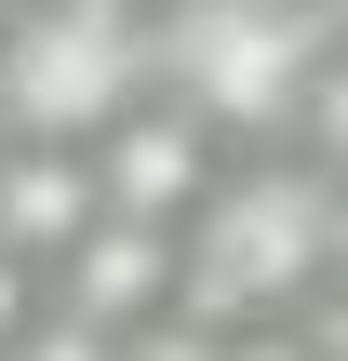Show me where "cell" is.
I'll list each match as a JSON object with an SVG mask.
<instances>
[{
  "mask_svg": "<svg viewBox=\"0 0 348 361\" xmlns=\"http://www.w3.org/2000/svg\"><path fill=\"white\" fill-rule=\"evenodd\" d=\"M94 214H107V201H94V161H80V147H13V134H0V255H13L27 281H54Z\"/></svg>",
  "mask_w": 348,
  "mask_h": 361,
  "instance_id": "obj_5",
  "label": "cell"
},
{
  "mask_svg": "<svg viewBox=\"0 0 348 361\" xmlns=\"http://www.w3.org/2000/svg\"><path fill=\"white\" fill-rule=\"evenodd\" d=\"M322 27H335V40H348V0H322Z\"/></svg>",
  "mask_w": 348,
  "mask_h": 361,
  "instance_id": "obj_7",
  "label": "cell"
},
{
  "mask_svg": "<svg viewBox=\"0 0 348 361\" xmlns=\"http://www.w3.org/2000/svg\"><path fill=\"white\" fill-rule=\"evenodd\" d=\"M335 281H348L335 174H308L295 147H241L174 228V308L215 335H295Z\"/></svg>",
  "mask_w": 348,
  "mask_h": 361,
  "instance_id": "obj_1",
  "label": "cell"
},
{
  "mask_svg": "<svg viewBox=\"0 0 348 361\" xmlns=\"http://www.w3.org/2000/svg\"><path fill=\"white\" fill-rule=\"evenodd\" d=\"M0 27H13V0H0Z\"/></svg>",
  "mask_w": 348,
  "mask_h": 361,
  "instance_id": "obj_9",
  "label": "cell"
},
{
  "mask_svg": "<svg viewBox=\"0 0 348 361\" xmlns=\"http://www.w3.org/2000/svg\"><path fill=\"white\" fill-rule=\"evenodd\" d=\"M335 241H348V188H335Z\"/></svg>",
  "mask_w": 348,
  "mask_h": 361,
  "instance_id": "obj_8",
  "label": "cell"
},
{
  "mask_svg": "<svg viewBox=\"0 0 348 361\" xmlns=\"http://www.w3.org/2000/svg\"><path fill=\"white\" fill-rule=\"evenodd\" d=\"M148 94H161L148 0H13V27H0V134L13 147H94Z\"/></svg>",
  "mask_w": 348,
  "mask_h": 361,
  "instance_id": "obj_3",
  "label": "cell"
},
{
  "mask_svg": "<svg viewBox=\"0 0 348 361\" xmlns=\"http://www.w3.org/2000/svg\"><path fill=\"white\" fill-rule=\"evenodd\" d=\"M148 13H161V0H148Z\"/></svg>",
  "mask_w": 348,
  "mask_h": 361,
  "instance_id": "obj_10",
  "label": "cell"
},
{
  "mask_svg": "<svg viewBox=\"0 0 348 361\" xmlns=\"http://www.w3.org/2000/svg\"><path fill=\"white\" fill-rule=\"evenodd\" d=\"M282 147H295L308 174H335V188H348V40L322 54V80H308V107H295V134H282Z\"/></svg>",
  "mask_w": 348,
  "mask_h": 361,
  "instance_id": "obj_6",
  "label": "cell"
},
{
  "mask_svg": "<svg viewBox=\"0 0 348 361\" xmlns=\"http://www.w3.org/2000/svg\"><path fill=\"white\" fill-rule=\"evenodd\" d=\"M148 27H161V94L215 147H282L322 54H335L322 0H161Z\"/></svg>",
  "mask_w": 348,
  "mask_h": 361,
  "instance_id": "obj_2",
  "label": "cell"
},
{
  "mask_svg": "<svg viewBox=\"0 0 348 361\" xmlns=\"http://www.w3.org/2000/svg\"><path fill=\"white\" fill-rule=\"evenodd\" d=\"M80 161H94V201H107L121 228H188V201H201V188L241 161V147H215V134H201L174 94H148V107H121V121H107Z\"/></svg>",
  "mask_w": 348,
  "mask_h": 361,
  "instance_id": "obj_4",
  "label": "cell"
}]
</instances>
